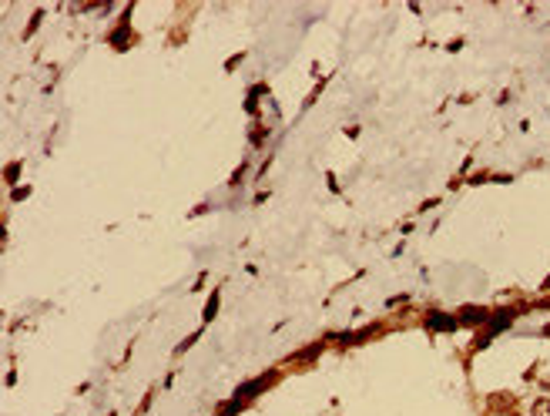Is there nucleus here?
Here are the masks:
<instances>
[{
  "label": "nucleus",
  "mask_w": 550,
  "mask_h": 416,
  "mask_svg": "<svg viewBox=\"0 0 550 416\" xmlns=\"http://www.w3.org/2000/svg\"><path fill=\"white\" fill-rule=\"evenodd\" d=\"M456 326V319H449V315H429V329H453Z\"/></svg>",
  "instance_id": "obj_1"
},
{
  "label": "nucleus",
  "mask_w": 550,
  "mask_h": 416,
  "mask_svg": "<svg viewBox=\"0 0 550 416\" xmlns=\"http://www.w3.org/2000/svg\"><path fill=\"white\" fill-rule=\"evenodd\" d=\"M215 309H218V295H212V302H208V309H205V322L215 315Z\"/></svg>",
  "instance_id": "obj_3"
},
{
  "label": "nucleus",
  "mask_w": 550,
  "mask_h": 416,
  "mask_svg": "<svg viewBox=\"0 0 550 416\" xmlns=\"http://www.w3.org/2000/svg\"><path fill=\"white\" fill-rule=\"evenodd\" d=\"M533 416H550V399H537L533 403Z\"/></svg>",
  "instance_id": "obj_2"
}]
</instances>
